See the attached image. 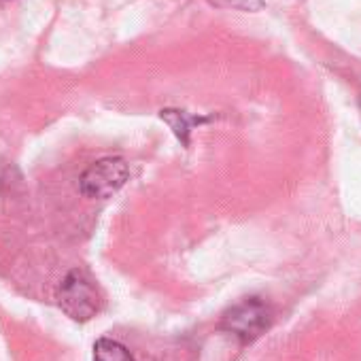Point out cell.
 I'll use <instances>...</instances> for the list:
<instances>
[{"label":"cell","mask_w":361,"mask_h":361,"mask_svg":"<svg viewBox=\"0 0 361 361\" xmlns=\"http://www.w3.org/2000/svg\"><path fill=\"white\" fill-rule=\"evenodd\" d=\"M130 176L123 157H102L94 161L79 178V190L85 198H111L123 188Z\"/></svg>","instance_id":"1"},{"label":"cell","mask_w":361,"mask_h":361,"mask_svg":"<svg viewBox=\"0 0 361 361\" xmlns=\"http://www.w3.org/2000/svg\"><path fill=\"white\" fill-rule=\"evenodd\" d=\"M58 302L60 308L75 321H90L100 308V298L94 283L81 270H73L62 281L58 289Z\"/></svg>","instance_id":"2"},{"label":"cell","mask_w":361,"mask_h":361,"mask_svg":"<svg viewBox=\"0 0 361 361\" xmlns=\"http://www.w3.org/2000/svg\"><path fill=\"white\" fill-rule=\"evenodd\" d=\"M268 325H270V308L257 298L236 304L232 310L226 312L221 323L226 331L240 338L243 342L257 338L264 329H268Z\"/></svg>","instance_id":"3"},{"label":"cell","mask_w":361,"mask_h":361,"mask_svg":"<svg viewBox=\"0 0 361 361\" xmlns=\"http://www.w3.org/2000/svg\"><path fill=\"white\" fill-rule=\"evenodd\" d=\"M94 361H134V357L121 342L113 338H100L94 344Z\"/></svg>","instance_id":"4"},{"label":"cell","mask_w":361,"mask_h":361,"mask_svg":"<svg viewBox=\"0 0 361 361\" xmlns=\"http://www.w3.org/2000/svg\"><path fill=\"white\" fill-rule=\"evenodd\" d=\"M215 5L219 7H226V9H243V11H253V9H259L264 3L262 0H213Z\"/></svg>","instance_id":"5"}]
</instances>
